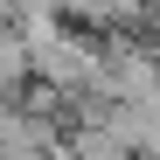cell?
Listing matches in <instances>:
<instances>
[{"instance_id": "cell-1", "label": "cell", "mask_w": 160, "mask_h": 160, "mask_svg": "<svg viewBox=\"0 0 160 160\" xmlns=\"http://www.w3.org/2000/svg\"><path fill=\"white\" fill-rule=\"evenodd\" d=\"M112 160H118V153H112Z\"/></svg>"}]
</instances>
